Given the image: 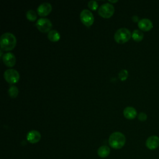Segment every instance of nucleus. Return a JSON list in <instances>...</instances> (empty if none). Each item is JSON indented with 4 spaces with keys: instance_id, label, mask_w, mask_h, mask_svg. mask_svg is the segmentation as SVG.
Returning <instances> with one entry per match:
<instances>
[{
    "instance_id": "4468645a",
    "label": "nucleus",
    "mask_w": 159,
    "mask_h": 159,
    "mask_svg": "<svg viewBox=\"0 0 159 159\" xmlns=\"http://www.w3.org/2000/svg\"><path fill=\"white\" fill-rule=\"evenodd\" d=\"M110 153V148L106 145L100 147L98 150V155L101 158L107 157Z\"/></svg>"
},
{
    "instance_id": "7ed1b4c3",
    "label": "nucleus",
    "mask_w": 159,
    "mask_h": 159,
    "mask_svg": "<svg viewBox=\"0 0 159 159\" xmlns=\"http://www.w3.org/2000/svg\"><path fill=\"white\" fill-rule=\"evenodd\" d=\"M132 34L130 30L127 28H120L117 30L114 34V39L119 43H123L127 42L131 37Z\"/></svg>"
},
{
    "instance_id": "412c9836",
    "label": "nucleus",
    "mask_w": 159,
    "mask_h": 159,
    "mask_svg": "<svg viewBox=\"0 0 159 159\" xmlns=\"http://www.w3.org/2000/svg\"><path fill=\"white\" fill-rule=\"evenodd\" d=\"M147 116L146 114L144 112H140L138 115V119L140 121H145L147 120Z\"/></svg>"
},
{
    "instance_id": "f03ea898",
    "label": "nucleus",
    "mask_w": 159,
    "mask_h": 159,
    "mask_svg": "<svg viewBox=\"0 0 159 159\" xmlns=\"http://www.w3.org/2000/svg\"><path fill=\"white\" fill-rule=\"evenodd\" d=\"M125 143V137L124 135L120 132H113L109 138V143L110 146L115 149L121 148Z\"/></svg>"
},
{
    "instance_id": "423d86ee",
    "label": "nucleus",
    "mask_w": 159,
    "mask_h": 159,
    "mask_svg": "<svg viewBox=\"0 0 159 159\" xmlns=\"http://www.w3.org/2000/svg\"><path fill=\"white\" fill-rule=\"evenodd\" d=\"M36 26L40 31L47 32L50 31L52 27V24L51 21L47 18H40L36 22Z\"/></svg>"
},
{
    "instance_id": "9b49d317",
    "label": "nucleus",
    "mask_w": 159,
    "mask_h": 159,
    "mask_svg": "<svg viewBox=\"0 0 159 159\" xmlns=\"http://www.w3.org/2000/svg\"><path fill=\"white\" fill-rule=\"evenodd\" d=\"M41 138V135L40 132L37 130H32L29 131L27 134V140L32 143H35L38 142Z\"/></svg>"
},
{
    "instance_id": "6ab92c4d",
    "label": "nucleus",
    "mask_w": 159,
    "mask_h": 159,
    "mask_svg": "<svg viewBox=\"0 0 159 159\" xmlns=\"http://www.w3.org/2000/svg\"><path fill=\"white\" fill-rule=\"evenodd\" d=\"M128 77V71L125 70V69H122L121 70L119 73V78L122 80H125Z\"/></svg>"
},
{
    "instance_id": "aec40b11",
    "label": "nucleus",
    "mask_w": 159,
    "mask_h": 159,
    "mask_svg": "<svg viewBox=\"0 0 159 159\" xmlns=\"http://www.w3.org/2000/svg\"><path fill=\"white\" fill-rule=\"evenodd\" d=\"M88 6L91 9H93V10H95L97 9L98 6V2L96 1H90L88 2Z\"/></svg>"
},
{
    "instance_id": "20e7f679",
    "label": "nucleus",
    "mask_w": 159,
    "mask_h": 159,
    "mask_svg": "<svg viewBox=\"0 0 159 159\" xmlns=\"http://www.w3.org/2000/svg\"><path fill=\"white\" fill-rule=\"evenodd\" d=\"M114 12V7L110 3H104L102 4L98 9V13L103 17L108 18L111 17Z\"/></svg>"
},
{
    "instance_id": "2eb2a0df",
    "label": "nucleus",
    "mask_w": 159,
    "mask_h": 159,
    "mask_svg": "<svg viewBox=\"0 0 159 159\" xmlns=\"http://www.w3.org/2000/svg\"><path fill=\"white\" fill-rule=\"evenodd\" d=\"M60 37L59 32L56 30H51L48 32V38L49 40L53 42H56L59 40Z\"/></svg>"
},
{
    "instance_id": "f8f14e48",
    "label": "nucleus",
    "mask_w": 159,
    "mask_h": 159,
    "mask_svg": "<svg viewBox=\"0 0 159 159\" xmlns=\"http://www.w3.org/2000/svg\"><path fill=\"white\" fill-rule=\"evenodd\" d=\"M2 60L7 66H13L16 63V57L12 53L7 52L2 56Z\"/></svg>"
},
{
    "instance_id": "f3484780",
    "label": "nucleus",
    "mask_w": 159,
    "mask_h": 159,
    "mask_svg": "<svg viewBox=\"0 0 159 159\" xmlns=\"http://www.w3.org/2000/svg\"><path fill=\"white\" fill-rule=\"evenodd\" d=\"M18 93H19V90L15 86H11L9 88L8 93L11 98H16L17 96Z\"/></svg>"
},
{
    "instance_id": "9d476101",
    "label": "nucleus",
    "mask_w": 159,
    "mask_h": 159,
    "mask_svg": "<svg viewBox=\"0 0 159 159\" xmlns=\"http://www.w3.org/2000/svg\"><path fill=\"white\" fill-rule=\"evenodd\" d=\"M52 10V6L48 2H43L37 7V12L41 16H47Z\"/></svg>"
},
{
    "instance_id": "4be33fe9",
    "label": "nucleus",
    "mask_w": 159,
    "mask_h": 159,
    "mask_svg": "<svg viewBox=\"0 0 159 159\" xmlns=\"http://www.w3.org/2000/svg\"><path fill=\"white\" fill-rule=\"evenodd\" d=\"M132 19L134 22H137V21H139V17L136 15H134L132 17Z\"/></svg>"
},
{
    "instance_id": "5701e85b",
    "label": "nucleus",
    "mask_w": 159,
    "mask_h": 159,
    "mask_svg": "<svg viewBox=\"0 0 159 159\" xmlns=\"http://www.w3.org/2000/svg\"><path fill=\"white\" fill-rule=\"evenodd\" d=\"M109 1L110 2H117V0H115V1H111V0H109Z\"/></svg>"
},
{
    "instance_id": "dca6fc26",
    "label": "nucleus",
    "mask_w": 159,
    "mask_h": 159,
    "mask_svg": "<svg viewBox=\"0 0 159 159\" xmlns=\"http://www.w3.org/2000/svg\"><path fill=\"white\" fill-rule=\"evenodd\" d=\"M132 39L137 42L141 41L143 38V34L140 30L135 29L132 34Z\"/></svg>"
},
{
    "instance_id": "0eeeda50",
    "label": "nucleus",
    "mask_w": 159,
    "mask_h": 159,
    "mask_svg": "<svg viewBox=\"0 0 159 159\" xmlns=\"http://www.w3.org/2000/svg\"><path fill=\"white\" fill-rule=\"evenodd\" d=\"M81 22L87 26H90L94 22V16L91 12L88 9H83L80 13Z\"/></svg>"
},
{
    "instance_id": "ddd939ff",
    "label": "nucleus",
    "mask_w": 159,
    "mask_h": 159,
    "mask_svg": "<svg viewBox=\"0 0 159 159\" xmlns=\"http://www.w3.org/2000/svg\"><path fill=\"white\" fill-rule=\"evenodd\" d=\"M124 116L128 119H132L137 116V111L135 109L131 106L126 107L123 111Z\"/></svg>"
},
{
    "instance_id": "39448f33",
    "label": "nucleus",
    "mask_w": 159,
    "mask_h": 159,
    "mask_svg": "<svg viewBox=\"0 0 159 159\" xmlns=\"http://www.w3.org/2000/svg\"><path fill=\"white\" fill-rule=\"evenodd\" d=\"M4 77L8 83L12 84L18 81L19 74L18 71L14 69H8L4 71Z\"/></svg>"
},
{
    "instance_id": "1a4fd4ad",
    "label": "nucleus",
    "mask_w": 159,
    "mask_h": 159,
    "mask_svg": "<svg viewBox=\"0 0 159 159\" xmlns=\"http://www.w3.org/2000/svg\"><path fill=\"white\" fill-rule=\"evenodd\" d=\"M139 29L143 31H149L153 27L152 22L147 18L140 19L138 22Z\"/></svg>"
},
{
    "instance_id": "6e6552de",
    "label": "nucleus",
    "mask_w": 159,
    "mask_h": 159,
    "mask_svg": "<svg viewBox=\"0 0 159 159\" xmlns=\"http://www.w3.org/2000/svg\"><path fill=\"white\" fill-rule=\"evenodd\" d=\"M146 147L150 150H155L159 147V137L157 135L150 136L146 140Z\"/></svg>"
},
{
    "instance_id": "f257e3e1",
    "label": "nucleus",
    "mask_w": 159,
    "mask_h": 159,
    "mask_svg": "<svg viewBox=\"0 0 159 159\" xmlns=\"http://www.w3.org/2000/svg\"><path fill=\"white\" fill-rule=\"evenodd\" d=\"M16 44V37L10 32H6L1 36L0 45L2 50L9 51L14 48Z\"/></svg>"
},
{
    "instance_id": "a211bd4d",
    "label": "nucleus",
    "mask_w": 159,
    "mask_h": 159,
    "mask_svg": "<svg viewBox=\"0 0 159 159\" xmlns=\"http://www.w3.org/2000/svg\"><path fill=\"white\" fill-rule=\"evenodd\" d=\"M26 17L29 20L34 21L37 18L36 12L34 10H32V9L29 10L26 12Z\"/></svg>"
}]
</instances>
